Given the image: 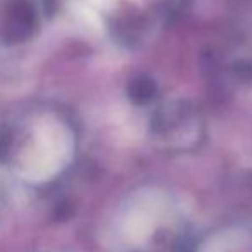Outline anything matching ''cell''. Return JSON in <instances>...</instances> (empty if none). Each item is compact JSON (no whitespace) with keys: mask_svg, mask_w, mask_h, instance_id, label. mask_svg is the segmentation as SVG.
I'll list each match as a JSON object with an SVG mask.
<instances>
[{"mask_svg":"<svg viewBox=\"0 0 252 252\" xmlns=\"http://www.w3.org/2000/svg\"><path fill=\"white\" fill-rule=\"evenodd\" d=\"M90 2L97 7H107V5L112 4V0H90Z\"/></svg>","mask_w":252,"mask_h":252,"instance_id":"1","label":"cell"}]
</instances>
